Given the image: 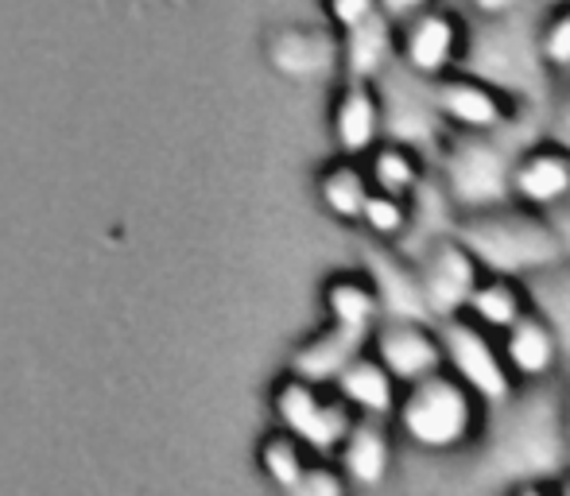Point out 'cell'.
<instances>
[{"label": "cell", "instance_id": "cell-31", "mask_svg": "<svg viewBox=\"0 0 570 496\" xmlns=\"http://www.w3.org/2000/svg\"><path fill=\"white\" fill-rule=\"evenodd\" d=\"M540 132L559 140L563 148H570V78H563V90L551 93V101L543 106Z\"/></svg>", "mask_w": 570, "mask_h": 496}, {"label": "cell", "instance_id": "cell-34", "mask_svg": "<svg viewBox=\"0 0 570 496\" xmlns=\"http://www.w3.org/2000/svg\"><path fill=\"white\" fill-rule=\"evenodd\" d=\"M431 0H376V8H381V16L384 20H392V23H404L407 16H415L420 8H428Z\"/></svg>", "mask_w": 570, "mask_h": 496}, {"label": "cell", "instance_id": "cell-37", "mask_svg": "<svg viewBox=\"0 0 570 496\" xmlns=\"http://www.w3.org/2000/svg\"><path fill=\"white\" fill-rule=\"evenodd\" d=\"M548 493H559V496H570V462L563 469H559L556 477H551V485H548Z\"/></svg>", "mask_w": 570, "mask_h": 496}, {"label": "cell", "instance_id": "cell-8", "mask_svg": "<svg viewBox=\"0 0 570 496\" xmlns=\"http://www.w3.org/2000/svg\"><path fill=\"white\" fill-rule=\"evenodd\" d=\"M439 346H443V369L462 380L481 404H497L512 391V373L504 365L501 341L485 326L470 323L465 315L443 318L439 323Z\"/></svg>", "mask_w": 570, "mask_h": 496}, {"label": "cell", "instance_id": "cell-20", "mask_svg": "<svg viewBox=\"0 0 570 496\" xmlns=\"http://www.w3.org/2000/svg\"><path fill=\"white\" fill-rule=\"evenodd\" d=\"M392 59H396V23L384 20L381 12L368 16L357 28L338 31V62L345 78L376 82Z\"/></svg>", "mask_w": 570, "mask_h": 496}, {"label": "cell", "instance_id": "cell-26", "mask_svg": "<svg viewBox=\"0 0 570 496\" xmlns=\"http://www.w3.org/2000/svg\"><path fill=\"white\" fill-rule=\"evenodd\" d=\"M407 221H412V206L407 198L381 195V190H368L365 206H361L357 226L365 229L373 241L381 245H400V237L407 234Z\"/></svg>", "mask_w": 570, "mask_h": 496}, {"label": "cell", "instance_id": "cell-12", "mask_svg": "<svg viewBox=\"0 0 570 496\" xmlns=\"http://www.w3.org/2000/svg\"><path fill=\"white\" fill-rule=\"evenodd\" d=\"M509 198L535 214H551L570 198V148L535 132L517 151L509 171Z\"/></svg>", "mask_w": 570, "mask_h": 496}, {"label": "cell", "instance_id": "cell-19", "mask_svg": "<svg viewBox=\"0 0 570 496\" xmlns=\"http://www.w3.org/2000/svg\"><path fill=\"white\" fill-rule=\"evenodd\" d=\"M361 349H368L365 334L326 323L323 330L315 334V338H307L299 349H295L292 376H299V380H311V384H326V388H331V384L338 380V373L361 354Z\"/></svg>", "mask_w": 570, "mask_h": 496}, {"label": "cell", "instance_id": "cell-25", "mask_svg": "<svg viewBox=\"0 0 570 496\" xmlns=\"http://www.w3.org/2000/svg\"><path fill=\"white\" fill-rule=\"evenodd\" d=\"M368 175L361 167V159L353 156H338L334 163H326L318 171V202L331 218L345 221V226H357L361 218V206L368 198Z\"/></svg>", "mask_w": 570, "mask_h": 496}, {"label": "cell", "instance_id": "cell-6", "mask_svg": "<svg viewBox=\"0 0 570 496\" xmlns=\"http://www.w3.org/2000/svg\"><path fill=\"white\" fill-rule=\"evenodd\" d=\"M373 86H376V98H381L384 140L407 143V148L423 151L428 159L435 156L446 136V121L435 101V82L412 75V70L392 59Z\"/></svg>", "mask_w": 570, "mask_h": 496}, {"label": "cell", "instance_id": "cell-23", "mask_svg": "<svg viewBox=\"0 0 570 496\" xmlns=\"http://www.w3.org/2000/svg\"><path fill=\"white\" fill-rule=\"evenodd\" d=\"M323 307H326V323L357 330V334H365V338L376 330V323H381V302H376V291H373V284H368L365 268L338 271V276L326 279Z\"/></svg>", "mask_w": 570, "mask_h": 496}, {"label": "cell", "instance_id": "cell-11", "mask_svg": "<svg viewBox=\"0 0 570 496\" xmlns=\"http://www.w3.org/2000/svg\"><path fill=\"white\" fill-rule=\"evenodd\" d=\"M435 101L446 121V132H493V128H504L520 121L524 113H532V109H520L493 82H485V78L470 75L462 67L435 78Z\"/></svg>", "mask_w": 570, "mask_h": 496}, {"label": "cell", "instance_id": "cell-2", "mask_svg": "<svg viewBox=\"0 0 570 496\" xmlns=\"http://www.w3.org/2000/svg\"><path fill=\"white\" fill-rule=\"evenodd\" d=\"M540 0L520 4L512 12L473 16L465 20V47L458 67L493 82L520 109H532L543 117V106L556 93V75L540 54Z\"/></svg>", "mask_w": 570, "mask_h": 496}, {"label": "cell", "instance_id": "cell-32", "mask_svg": "<svg viewBox=\"0 0 570 496\" xmlns=\"http://www.w3.org/2000/svg\"><path fill=\"white\" fill-rule=\"evenodd\" d=\"M323 12L334 31H350L357 23H365L368 16H376L381 8H376V0H323Z\"/></svg>", "mask_w": 570, "mask_h": 496}, {"label": "cell", "instance_id": "cell-18", "mask_svg": "<svg viewBox=\"0 0 570 496\" xmlns=\"http://www.w3.org/2000/svg\"><path fill=\"white\" fill-rule=\"evenodd\" d=\"M331 388L353 415H361V419H389L392 423V411H396V399H400V384L392 380V373L384 369L368 349H361V354L345 365Z\"/></svg>", "mask_w": 570, "mask_h": 496}, {"label": "cell", "instance_id": "cell-1", "mask_svg": "<svg viewBox=\"0 0 570 496\" xmlns=\"http://www.w3.org/2000/svg\"><path fill=\"white\" fill-rule=\"evenodd\" d=\"M470 454V477L481 489L548 493L551 477L570 462L559 411V376L512 384L509 396L489 404Z\"/></svg>", "mask_w": 570, "mask_h": 496}, {"label": "cell", "instance_id": "cell-7", "mask_svg": "<svg viewBox=\"0 0 570 496\" xmlns=\"http://www.w3.org/2000/svg\"><path fill=\"white\" fill-rule=\"evenodd\" d=\"M272 407H276L279 430L299 438V443L307 446V454H315V458L318 454L331 458L345 438V430H350V423L357 419V415L334 396V388L299 380V376H292V373H287L284 384L276 388Z\"/></svg>", "mask_w": 570, "mask_h": 496}, {"label": "cell", "instance_id": "cell-22", "mask_svg": "<svg viewBox=\"0 0 570 496\" xmlns=\"http://www.w3.org/2000/svg\"><path fill=\"white\" fill-rule=\"evenodd\" d=\"M361 167H365L368 187L373 190L396 195V198H412V190L428 179L431 159L400 140H381L361 156Z\"/></svg>", "mask_w": 570, "mask_h": 496}, {"label": "cell", "instance_id": "cell-14", "mask_svg": "<svg viewBox=\"0 0 570 496\" xmlns=\"http://www.w3.org/2000/svg\"><path fill=\"white\" fill-rule=\"evenodd\" d=\"M368 284L376 291V302H381V318H435L428 315V302H423L420 291V276H415L412 256H404L396 245H381L373 241L361 260Z\"/></svg>", "mask_w": 570, "mask_h": 496}, {"label": "cell", "instance_id": "cell-5", "mask_svg": "<svg viewBox=\"0 0 570 496\" xmlns=\"http://www.w3.org/2000/svg\"><path fill=\"white\" fill-rule=\"evenodd\" d=\"M485 404L446 369L400 388L392 427L423 454H465L481 430Z\"/></svg>", "mask_w": 570, "mask_h": 496}, {"label": "cell", "instance_id": "cell-9", "mask_svg": "<svg viewBox=\"0 0 570 496\" xmlns=\"http://www.w3.org/2000/svg\"><path fill=\"white\" fill-rule=\"evenodd\" d=\"M465 47V16L458 8L431 0L404 23H396V62L420 78H443L458 70Z\"/></svg>", "mask_w": 570, "mask_h": 496}, {"label": "cell", "instance_id": "cell-10", "mask_svg": "<svg viewBox=\"0 0 570 496\" xmlns=\"http://www.w3.org/2000/svg\"><path fill=\"white\" fill-rule=\"evenodd\" d=\"M412 264H415V276H420L428 315L435 318V323L462 315L465 299H470V291L481 279V268L470 256V248L458 241L454 234H446V237H439V241L423 245L420 252H412Z\"/></svg>", "mask_w": 570, "mask_h": 496}, {"label": "cell", "instance_id": "cell-4", "mask_svg": "<svg viewBox=\"0 0 570 496\" xmlns=\"http://www.w3.org/2000/svg\"><path fill=\"white\" fill-rule=\"evenodd\" d=\"M454 237L470 248L478 268L485 276L524 279L540 271L543 264L559 260L556 237L543 214L528 210L520 202H497L481 210H465L454 221Z\"/></svg>", "mask_w": 570, "mask_h": 496}, {"label": "cell", "instance_id": "cell-13", "mask_svg": "<svg viewBox=\"0 0 570 496\" xmlns=\"http://www.w3.org/2000/svg\"><path fill=\"white\" fill-rule=\"evenodd\" d=\"M368 354L392 373L404 388L412 380L443 369V346H439V323L428 318H381L368 334Z\"/></svg>", "mask_w": 570, "mask_h": 496}, {"label": "cell", "instance_id": "cell-3", "mask_svg": "<svg viewBox=\"0 0 570 496\" xmlns=\"http://www.w3.org/2000/svg\"><path fill=\"white\" fill-rule=\"evenodd\" d=\"M535 132H540V113H524L520 121L493 128V132H446L431 156V171L443 182L454 210L465 214L509 202L512 159Z\"/></svg>", "mask_w": 570, "mask_h": 496}, {"label": "cell", "instance_id": "cell-21", "mask_svg": "<svg viewBox=\"0 0 570 496\" xmlns=\"http://www.w3.org/2000/svg\"><path fill=\"white\" fill-rule=\"evenodd\" d=\"M520 287H524L528 310L556 334L559 349H563L570 365V264L567 260L543 264L540 271L520 279Z\"/></svg>", "mask_w": 570, "mask_h": 496}, {"label": "cell", "instance_id": "cell-24", "mask_svg": "<svg viewBox=\"0 0 570 496\" xmlns=\"http://www.w3.org/2000/svg\"><path fill=\"white\" fill-rule=\"evenodd\" d=\"M524 310H528V299H524V287H520V279L485 276V271H481L478 287H473L470 299H465L462 315L470 318V323L485 326L489 334H501V330H509V326L517 323Z\"/></svg>", "mask_w": 570, "mask_h": 496}, {"label": "cell", "instance_id": "cell-38", "mask_svg": "<svg viewBox=\"0 0 570 496\" xmlns=\"http://www.w3.org/2000/svg\"><path fill=\"white\" fill-rule=\"evenodd\" d=\"M540 4H559V0H540Z\"/></svg>", "mask_w": 570, "mask_h": 496}, {"label": "cell", "instance_id": "cell-36", "mask_svg": "<svg viewBox=\"0 0 570 496\" xmlns=\"http://www.w3.org/2000/svg\"><path fill=\"white\" fill-rule=\"evenodd\" d=\"M559 411H563V435L570 454V365H563V373H559Z\"/></svg>", "mask_w": 570, "mask_h": 496}, {"label": "cell", "instance_id": "cell-33", "mask_svg": "<svg viewBox=\"0 0 570 496\" xmlns=\"http://www.w3.org/2000/svg\"><path fill=\"white\" fill-rule=\"evenodd\" d=\"M551 226V237H556V248H559V260L570 264V198L563 206H556L551 214H543Z\"/></svg>", "mask_w": 570, "mask_h": 496}, {"label": "cell", "instance_id": "cell-30", "mask_svg": "<svg viewBox=\"0 0 570 496\" xmlns=\"http://www.w3.org/2000/svg\"><path fill=\"white\" fill-rule=\"evenodd\" d=\"M345 489H350V482H345L338 462H326L323 454H318V462H307V469H303V477H299V489H295V493L342 496Z\"/></svg>", "mask_w": 570, "mask_h": 496}, {"label": "cell", "instance_id": "cell-15", "mask_svg": "<svg viewBox=\"0 0 570 496\" xmlns=\"http://www.w3.org/2000/svg\"><path fill=\"white\" fill-rule=\"evenodd\" d=\"M331 132L342 156L361 159L373 143L384 140V121H381V98H376L373 82L361 78H345L342 90L334 93L331 106Z\"/></svg>", "mask_w": 570, "mask_h": 496}, {"label": "cell", "instance_id": "cell-16", "mask_svg": "<svg viewBox=\"0 0 570 496\" xmlns=\"http://www.w3.org/2000/svg\"><path fill=\"white\" fill-rule=\"evenodd\" d=\"M392 454L396 446H392L389 419H361L357 415L334 450V462L353 489H376L392 474Z\"/></svg>", "mask_w": 570, "mask_h": 496}, {"label": "cell", "instance_id": "cell-17", "mask_svg": "<svg viewBox=\"0 0 570 496\" xmlns=\"http://www.w3.org/2000/svg\"><path fill=\"white\" fill-rule=\"evenodd\" d=\"M497 341H501L504 365H509V373H512V380H517V384L551 380V376H559V373H563V365H567L556 334H551L548 326L532 315V310H524V315H520L509 330L497 334Z\"/></svg>", "mask_w": 570, "mask_h": 496}, {"label": "cell", "instance_id": "cell-35", "mask_svg": "<svg viewBox=\"0 0 570 496\" xmlns=\"http://www.w3.org/2000/svg\"><path fill=\"white\" fill-rule=\"evenodd\" d=\"M473 16H497V12H512L520 4H532V0H465Z\"/></svg>", "mask_w": 570, "mask_h": 496}, {"label": "cell", "instance_id": "cell-29", "mask_svg": "<svg viewBox=\"0 0 570 496\" xmlns=\"http://www.w3.org/2000/svg\"><path fill=\"white\" fill-rule=\"evenodd\" d=\"M276 59L292 75H315L326 62H338V47L326 43L323 36H311V31H299V36L292 31V36H284V51Z\"/></svg>", "mask_w": 570, "mask_h": 496}, {"label": "cell", "instance_id": "cell-27", "mask_svg": "<svg viewBox=\"0 0 570 496\" xmlns=\"http://www.w3.org/2000/svg\"><path fill=\"white\" fill-rule=\"evenodd\" d=\"M261 469H264V477L276 485V489L295 493V489H299L303 469H307V446H303L299 438L287 435V430H279V435L264 438Z\"/></svg>", "mask_w": 570, "mask_h": 496}, {"label": "cell", "instance_id": "cell-28", "mask_svg": "<svg viewBox=\"0 0 570 496\" xmlns=\"http://www.w3.org/2000/svg\"><path fill=\"white\" fill-rule=\"evenodd\" d=\"M540 54L548 62V70L556 75V82L570 78V0L559 4H540Z\"/></svg>", "mask_w": 570, "mask_h": 496}]
</instances>
